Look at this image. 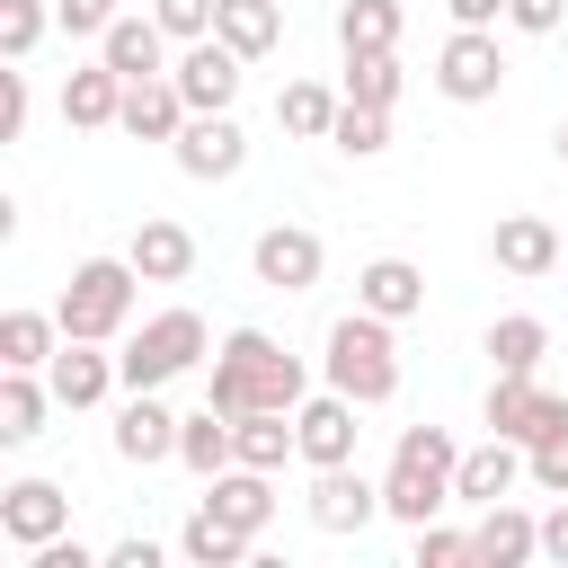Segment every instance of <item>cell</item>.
<instances>
[{
    "instance_id": "6da1fadb",
    "label": "cell",
    "mask_w": 568,
    "mask_h": 568,
    "mask_svg": "<svg viewBox=\"0 0 568 568\" xmlns=\"http://www.w3.org/2000/svg\"><path fill=\"white\" fill-rule=\"evenodd\" d=\"M204 399L248 417V408H302L311 399V364L293 346H275L266 328H231L213 346V373H204Z\"/></svg>"
},
{
    "instance_id": "7a4b0ae2",
    "label": "cell",
    "mask_w": 568,
    "mask_h": 568,
    "mask_svg": "<svg viewBox=\"0 0 568 568\" xmlns=\"http://www.w3.org/2000/svg\"><path fill=\"white\" fill-rule=\"evenodd\" d=\"M453 470H462V444L444 435V426H399V444H390V470H382V515L390 524H435L444 506H453Z\"/></svg>"
},
{
    "instance_id": "3957f363",
    "label": "cell",
    "mask_w": 568,
    "mask_h": 568,
    "mask_svg": "<svg viewBox=\"0 0 568 568\" xmlns=\"http://www.w3.org/2000/svg\"><path fill=\"white\" fill-rule=\"evenodd\" d=\"M390 328L399 320H382V311H346V320H328V346H320V373H328V390H346L355 408H382L390 390H399V346H390Z\"/></svg>"
},
{
    "instance_id": "277c9868",
    "label": "cell",
    "mask_w": 568,
    "mask_h": 568,
    "mask_svg": "<svg viewBox=\"0 0 568 568\" xmlns=\"http://www.w3.org/2000/svg\"><path fill=\"white\" fill-rule=\"evenodd\" d=\"M195 364H213V328H204L186 302L151 311V320L124 337V355H115L124 390H169V382H178V373H195Z\"/></svg>"
},
{
    "instance_id": "5b68a950",
    "label": "cell",
    "mask_w": 568,
    "mask_h": 568,
    "mask_svg": "<svg viewBox=\"0 0 568 568\" xmlns=\"http://www.w3.org/2000/svg\"><path fill=\"white\" fill-rule=\"evenodd\" d=\"M133 284H142L133 257H80L71 284H62V302H53L62 337H98V346L124 337V320H133Z\"/></svg>"
},
{
    "instance_id": "8992f818",
    "label": "cell",
    "mask_w": 568,
    "mask_h": 568,
    "mask_svg": "<svg viewBox=\"0 0 568 568\" xmlns=\"http://www.w3.org/2000/svg\"><path fill=\"white\" fill-rule=\"evenodd\" d=\"M435 89L453 106H488L506 89V53H497V27H453L444 53H435Z\"/></svg>"
},
{
    "instance_id": "52a82bcc",
    "label": "cell",
    "mask_w": 568,
    "mask_h": 568,
    "mask_svg": "<svg viewBox=\"0 0 568 568\" xmlns=\"http://www.w3.org/2000/svg\"><path fill=\"white\" fill-rule=\"evenodd\" d=\"M169 80L186 89L195 115H231V98H240V80H248V53H231L222 36H195V44L169 62Z\"/></svg>"
},
{
    "instance_id": "ba28073f",
    "label": "cell",
    "mask_w": 568,
    "mask_h": 568,
    "mask_svg": "<svg viewBox=\"0 0 568 568\" xmlns=\"http://www.w3.org/2000/svg\"><path fill=\"white\" fill-rule=\"evenodd\" d=\"M248 266H257L266 293H311L320 266H328V248H320V231H302V222H266V231L248 240Z\"/></svg>"
},
{
    "instance_id": "9c48e42d",
    "label": "cell",
    "mask_w": 568,
    "mask_h": 568,
    "mask_svg": "<svg viewBox=\"0 0 568 568\" xmlns=\"http://www.w3.org/2000/svg\"><path fill=\"white\" fill-rule=\"evenodd\" d=\"M559 417H568V399H559V390H541V373H497V382H488V435L541 444Z\"/></svg>"
},
{
    "instance_id": "30bf717a",
    "label": "cell",
    "mask_w": 568,
    "mask_h": 568,
    "mask_svg": "<svg viewBox=\"0 0 568 568\" xmlns=\"http://www.w3.org/2000/svg\"><path fill=\"white\" fill-rule=\"evenodd\" d=\"M169 160H178L195 186H222V178L248 169V133H240L231 115H186V133L169 142Z\"/></svg>"
},
{
    "instance_id": "8fae6325",
    "label": "cell",
    "mask_w": 568,
    "mask_h": 568,
    "mask_svg": "<svg viewBox=\"0 0 568 568\" xmlns=\"http://www.w3.org/2000/svg\"><path fill=\"white\" fill-rule=\"evenodd\" d=\"M115 462H133V470L178 462V408L160 390H124V408H115Z\"/></svg>"
},
{
    "instance_id": "7c38bea8",
    "label": "cell",
    "mask_w": 568,
    "mask_h": 568,
    "mask_svg": "<svg viewBox=\"0 0 568 568\" xmlns=\"http://www.w3.org/2000/svg\"><path fill=\"white\" fill-rule=\"evenodd\" d=\"M524 479H532L524 444H515V435H488V444L462 453V470H453V506H497V497H515Z\"/></svg>"
},
{
    "instance_id": "4fadbf2b",
    "label": "cell",
    "mask_w": 568,
    "mask_h": 568,
    "mask_svg": "<svg viewBox=\"0 0 568 568\" xmlns=\"http://www.w3.org/2000/svg\"><path fill=\"white\" fill-rule=\"evenodd\" d=\"M311 524L320 532H364L373 515H382V479H364L355 462H337V470H311Z\"/></svg>"
},
{
    "instance_id": "5bb4252c",
    "label": "cell",
    "mask_w": 568,
    "mask_h": 568,
    "mask_svg": "<svg viewBox=\"0 0 568 568\" xmlns=\"http://www.w3.org/2000/svg\"><path fill=\"white\" fill-rule=\"evenodd\" d=\"M44 382H53V408H98L106 390H124V373H115V355L98 337H62V355L44 364Z\"/></svg>"
},
{
    "instance_id": "9a60e30c",
    "label": "cell",
    "mask_w": 568,
    "mask_h": 568,
    "mask_svg": "<svg viewBox=\"0 0 568 568\" xmlns=\"http://www.w3.org/2000/svg\"><path fill=\"white\" fill-rule=\"evenodd\" d=\"M293 435H302V462H311V470L355 462V399H346V390H311V399L293 408Z\"/></svg>"
},
{
    "instance_id": "2e32d148",
    "label": "cell",
    "mask_w": 568,
    "mask_h": 568,
    "mask_svg": "<svg viewBox=\"0 0 568 568\" xmlns=\"http://www.w3.org/2000/svg\"><path fill=\"white\" fill-rule=\"evenodd\" d=\"M53 532H71V497H62L53 479H9V488H0V541L36 550V541H53Z\"/></svg>"
},
{
    "instance_id": "e0dca14e",
    "label": "cell",
    "mask_w": 568,
    "mask_h": 568,
    "mask_svg": "<svg viewBox=\"0 0 568 568\" xmlns=\"http://www.w3.org/2000/svg\"><path fill=\"white\" fill-rule=\"evenodd\" d=\"M470 559H479V568H524V559H541V515H524L515 497L479 506V524H470Z\"/></svg>"
},
{
    "instance_id": "ac0fdd59",
    "label": "cell",
    "mask_w": 568,
    "mask_h": 568,
    "mask_svg": "<svg viewBox=\"0 0 568 568\" xmlns=\"http://www.w3.org/2000/svg\"><path fill=\"white\" fill-rule=\"evenodd\" d=\"M186 89L160 71V80H124V115H115V133H133V142H178L186 133Z\"/></svg>"
},
{
    "instance_id": "d6986e66",
    "label": "cell",
    "mask_w": 568,
    "mask_h": 568,
    "mask_svg": "<svg viewBox=\"0 0 568 568\" xmlns=\"http://www.w3.org/2000/svg\"><path fill=\"white\" fill-rule=\"evenodd\" d=\"M488 257L506 266V275H550V266H568V248H559V222H541V213H506L497 231H488Z\"/></svg>"
},
{
    "instance_id": "ffe728a7",
    "label": "cell",
    "mask_w": 568,
    "mask_h": 568,
    "mask_svg": "<svg viewBox=\"0 0 568 568\" xmlns=\"http://www.w3.org/2000/svg\"><path fill=\"white\" fill-rule=\"evenodd\" d=\"M204 506L257 541V532L275 524V470H248V462H231V470H213V479H204Z\"/></svg>"
},
{
    "instance_id": "44dd1931",
    "label": "cell",
    "mask_w": 568,
    "mask_h": 568,
    "mask_svg": "<svg viewBox=\"0 0 568 568\" xmlns=\"http://www.w3.org/2000/svg\"><path fill=\"white\" fill-rule=\"evenodd\" d=\"M115 115H124V71L98 53V62H80V71L62 80V124H71V133H106Z\"/></svg>"
},
{
    "instance_id": "7402d4cb",
    "label": "cell",
    "mask_w": 568,
    "mask_h": 568,
    "mask_svg": "<svg viewBox=\"0 0 568 568\" xmlns=\"http://www.w3.org/2000/svg\"><path fill=\"white\" fill-rule=\"evenodd\" d=\"M124 257L142 266V284H186V275H195V231L169 222V213H151V222H133Z\"/></svg>"
},
{
    "instance_id": "603a6c76",
    "label": "cell",
    "mask_w": 568,
    "mask_h": 568,
    "mask_svg": "<svg viewBox=\"0 0 568 568\" xmlns=\"http://www.w3.org/2000/svg\"><path fill=\"white\" fill-rule=\"evenodd\" d=\"M98 53H106L124 80H160V71H169V27H160V18H142V9H124V18L98 36Z\"/></svg>"
},
{
    "instance_id": "cb8c5ba5",
    "label": "cell",
    "mask_w": 568,
    "mask_h": 568,
    "mask_svg": "<svg viewBox=\"0 0 568 568\" xmlns=\"http://www.w3.org/2000/svg\"><path fill=\"white\" fill-rule=\"evenodd\" d=\"M355 302L382 311V320H417V311H426V275H417L408 257H364V266H355Z\"/></svg>"
},
{
    "instance_id": "d4e9b609",
    "label": "cell",
    "mask_w": 568,
    "mask_h": 568,
    "mask_svg": "<svg viewBox=\"0 0 568 568\" xmlns=\"http://www.w3.org/2000/svg\"><path fill=\"white\" fill-rule=\"evenodd\" d=\"M213 36L248 62H266L284 44V0H213Z\"/></svg>"
},
{
    "instance_id": "484cf974",
    "label": "cell",
    "mask_w": 568,
    "mask_h": 568,
    "mask_svg": "<svg viewBox=\"0 0 568 568\" xmlns=\"http://www.w3.org/2000/svg\"><path fill=\"white\" fill-rule=\"evenodd\" d=\"M178 462L195 470V479H213V470H231L240 462V435H231V408H195V417H178Z\"/></svg>"
},
{
    "instance_id": "4316f807",
    "label": "cell",
    "mask_w": 568,
    "mask_h": 568,
    "mask_svg": "<svg viewBox=\"0 0 568 568\" xmlns=\"http://www.w3.org/2000/svg\"><path fill=\"white\" fill-rule=\"evenodd\" d=\"M408 0H337V44L346 53H399Z\"/></svg>"
},
{
    "instance_id": "83f0119b",
    "label": "cell",
    "mask_w": 568,
    "mask_h": 568,
    "mask_svg": "<svg viewBox=\"0 0 568 568\" xmlns=\"http://www.w3.org/2000/svg\"><path fill=\"white\" fill-rule=\"evenodd\" d=\"M44 408H53V382L0 364V444H36L44 435Z\"/></svg>"
},
{
    "instance_id": "f1b7e54d",
    "label": "cell",
    "mask_w": 568,
    "mask_h": 568,
    "mask_svg": "<svg viewBox=\"0 0 568 568\" xmlns=\"http://www.w3.org/2000/svg\"><path fill=\"white\" fill-rule=\"evenodd\" d=\"M337 106H346V89H320V80H284V89H275V124L302 133V142H328Z\"/></svg>"
},
{
    "instance_id": "f546056e",
    "label": "cell",
    "mask_w": 568,
    "mask_h": 568,
    "mask_svg": "<svg viewBox=\"0 0 568 568\" xmlns=\"http://www.w3.org/2000/svg\"><path fill=\"white\" fill-rule=\"evenodd\" d=\"M53 355H62V320H53V311H9V320H0V364L44 373Z\"/></svg>"
},
{
    "instance_id": "4dcf8cb0",
    "label": "cell",
    "mask_w": 568,
    "mask_h": 568,
    "mask_svg": "<svg viewBox=\"0 0 568 568\" xmlns=\"http://www.w3.org/2000/svg\"><path fill=\"white\" fill-rule=\"evenodd\" d=\"M541 355H550V320H532V311L488 320V364L497 373H541Z\"/></svg>"
},
{
    "instance_id": "1f68e13d",
    "label": "cell",
    "mask_w": 568,
    "mask_h": 568,
    "mask_svg": "<svg viewBox=\"0 0 568 568\" xmlns=\"http://www.w3.org/2000/svg\"><path fill=\"white\" fill-rule=\"evenodd\" d=\"M178 559H195V568H240V559H248V532L222 524L213 506H195V515L178 524Z\"/></svg>"
},
{
    "instance_id": "d6a6232c",
    "label": "cell",
    "mask_w": 568,
    "mask_h": 568,
    "mask_svg": "<svg viewBox=\"0 0 568 568\" xmlns=\"http://www.w3.org/2000/svg\"><path fill=\"white\" fill-rule=\"evenodd\" d=\"M399 89H408L399 53H346V98L355 106H399Z\"/></svg>"
},
{
    "instance_id": "836d02e7",
    "label": "cell",
    "mask_w": 568,
    "mask_h": 568,
    "mask_svg": "<svg viewBox=\"0 0 568 568\" xmlns=\"http://www.w3.org/2000/svg\"><path fill=\"white\" fill-rule=\"evenodd\" d=\"M328 142H337L346 160H382V151H390V106H355V98H346L337 124H328Z\"/></svg>"
},
{
    "instance_id": "e575fe53",
    "label": "cell",
    "mask_w": 568,
    "mask_h": 568,
    "mask_svg": "<svg viewBox=\"0 0 568 568\" xmlns=\"http://www.w3.org/2000/svg\"><path fill=\"white\" fill-rule=\"evenodd\" d=\"M44 27H53L44 0H0V62H27L44 44Z\"/></svg>"
},
{
    "instance_id": "d590c367",
    "label": "cell",
    "mask_w": 568,
    "mask_h": 568,
    "mask_svg": "<svg viewBox=\"0 0 568 568\" xmlns=\"http://www.w3.org/2000/svg\"><path fill=\"white\" fill-rule=\"evenodd\" d=\"M524 462H532V488H541V497H568V417H559L541 444H524Z\"/></svg>"
},
{
    "instance_id": "8d00e7d4",
    "label": "cell",
    "mask_w": 568,
    "mask_h": 568,
    "mask_svg": "<svg viewBox=\"0 0 568 568\" xmlns=\"http://www.w3.org/2000/svg\"><path fill=\"white\" fill-rule=\"evenodd\" d=\"M462 559H470V532H453L444 515L417 524V568H462Z\"/></svg>"
},
{
    "instance_id": "74e56055",
    "label": "cell",
    "mask_w": 568,
    "mask_h": 568,
    "mask_svg": "<svg viewBox=\"0 0 568 568\" xmlns=\"http://www.w3.org/2000/svg\"><path fill=\"white\" fill-rule=\"evenodd\" d=\"M115 18H124L115 0H53V27H62V36H89V44H98Z\"/></svg>"
},
{
    "instance_id": "f35d334b",
    "label": "cell",
    "mask_w": 568,
    "mask_h": 568,
    "mask_svg": "<svg viewBox=\"0 0 568 568\" xmlns=\"http://www.w3.org/2000/svg\"><path fill=\"white\" fill-rule=\"evenodd\" d=\"M151 18L178 36V44H195V36H213V0H151Z\"/></svg>"
},
{
    "instance_id": "ab89813d",
    "label": "cell",
    "mask_w": 568,
    "mask_h": 568,
    "mask_svg": "<svg viewBox=\"0 0 568 568\" xmlns=\"http://www.w3.org/2000/svg\"><path fill=\"white\" fill-rule=\"evenodd\" d=\"M18 133H27V62L0 71V142H18Z\"/></svg>"
},
{
    "instance_id": "60d3db41",
    "label": "cell",
    "mask_w": 568,
    "mask_h": 568,
    "mask_svg": "<svg viewBox=\"0 0 568 568\" xmlns=\"http://www.w3.org/2000/svg\"><path fill=\"white\" fill-rule=\"evenodd\" d=\"M506 27H524V36H559V27H568V0H506Z\"/></svg>"
},
{
    "instance_id": "b9f144b4",
    "label": "cell",
    "mask_w": 568,
    "mask_h": 568,
    "mask_svg": "<svg viewBox=\"0 0 568 568\" xmlns=\"http://www.w3.org/2000/svg\"><path fill=\"white\" fill-rule=\"evenodd\" d=\"M541 559H550V568H568V497L541 515Z\"/></svg>"
},
{
    "instance_id": "7bdbcfd3",
    "label": "cell",
    "mask_w": 568,
    "mask_h": 568,
    "mask_svg": "<svg viewBox=\"0 0 568 568\" xmlns=\"http://www.w3.org/2000/svg\"><path fill=\"white\" fill-rule=\"evenodd\" d=\"M106 568H160V541H142V532H133V541H115V550H106Z\"/></svg>"
},
{
    "instance_id": "ee69618b",
    "label": "cell",
    "mask_w": 568,
    "mask_h": 568,
    "mask_svg": "<svg viewBox=\"0 0 568 568\" xmlns=\"http://www.w3.org/2000/svg\"><path fill=\"white\" fill-rule=\"evenodd\" d=\"M453 9V27H497L506 18V0H444Z\"/></svg>"
},
{
    "instance_id": "f6af8a7d",
    "label": "cell",
    "mask_w": 568,
    "mask_h": 568,
    "mask_svg": "<svg viewBox=\"0 0 568 568\" xmlns=\"http://www.w3.org/2000/svg\"><path fill=\"white\" fill-rule=\"evenodd\" d=\"M550 151H559V169H568V124H559V133H550Z\"/></svg>"
},
{
    "instance_id": "bcb514c9",
    "label": "cell",
    "mask_w": 568,
    "mask_h": 568,
    "mask_svg": "<svg viewBox=\"0 0 568 568\" xmlns=\"http://www.w3.org/2000/svg\"><path fill=\"white\" fill-rule=\"evenodd\" d=\"M559 248H568V231H559Z\"/></svg>"
}]
</instances>
